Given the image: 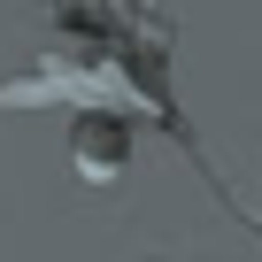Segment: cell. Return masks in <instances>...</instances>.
I'll list each match as a JSON object with an SVG mask.
<instances>
[{
  "instance_id": "6da1fadb",
  "label": "cell",
  "mask_w": 262,
  "mask_h": 262,
  "mask_svg": "<svg viewBox=\"0 0 262 262\" xmlns=\"http://www.w3.org/2000/svg\"><path fill=\"white\" fill-rule=\"evenodd\" d=\"M77 170H85L93 185H108V178L123 170V123H116V108H100V116L77 123Z\"/></svg>"
}]
</instances>
